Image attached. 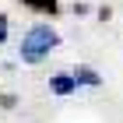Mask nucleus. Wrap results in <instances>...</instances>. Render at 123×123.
Here are the masks:
<instances>
[{
	"mask_svg": "<svg viewBox=\"0 0 123 123\" xmlns=\"http://www.w3.org/2000/svg\"><path fill=\"white\" fill-rule=\"evenodd\" d=\"M60 46V35L56 28H49V25H32L21 39V60L25 63H42V60Z\"/></svg>",
	"mask_w": 123,
	"mask_h": 123,
	"instance_id": "f257e3e1",
	"label": "nucleus"
},
{
	"mask_svg": "<svg viewBox=\"0 0 123 123\" xmlns=\"http://www.w3.org/2000/svg\"><path fill=\"white\" fill-rule=\"evenodd\" d=\"M49 92L60 95V98H63V95H74V92H77L74 74H53V77H49Z\"/></svg>",
	"mask_w": 123,
	"mask_h": 123,
	"instance_id": "f03ea898",
	"label": "nucleus"
},
{
	"mask_svg": "<svg viewBox=\"0 0 123 123\" xmlns=\"http://www.w3.org/2000/svg\"><path fill=\"white\" fill-rule=\"evenodd\" d=\"M74 81H77V85H88V88H98V85H102V74H98L95 67H77V70H74Z\"/></svg>",
	"mask_w": 123,
	"mask_h": 123,
	"instance_id": "7ed1b4c3",
	"label": "nucleus"
},
{
	"mask_svg": "<svg viewBox=\"0 0 123 123\" xmlns=\"http://www.w3.org/2000/svg\"><path fill=\"white\" fill-rule=\"evenodd\" d=\"M28 11H39V14H56L60 11V0H21Z\"/></svg>",
	"mask_w": 123,
	"mask_h": 123,
	"instance_id": "20e7f679",
	"label": "nucleus"
},
{
	"mask_svg": "<svg viewBox=\"0 0 123 123\" xmlns=\"http://www.w3.org/2000/svg\"><path fill=\"white\" fill-rule=\"evenodd\" d=\"M7 39V14H0V42Z\"/></svg>",
	"mask_w": 123,
	"mask_h": 123,
	"instance_id": "39448f33",
	"label": "nucleus"
}]
</instances>
